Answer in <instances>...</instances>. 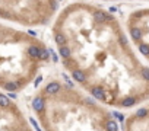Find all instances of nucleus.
Returning <instances> with one entry per match:
<instances>
[{"instance_id": "nucleus-1", "label": "nucleus", "mask_w": 149, "mask_h": 131, "mask_svg": "<svg viewBox=\"0 0 149 131\" xmlns=\"http://www.w3.org/2000/svg\"><path fill=\"white\" fill-rule=\"evenodd\" d=\"M59 90H60V84H59L57 82H51V83H48L47 87H45V92H47L48 95H54V93H57Z\"/></svg>"}, {"instance_id": "nucleus-2", "label": "nucleus", "mask_w": 149, "mask_h": 131, "mask_svg": "<svg viewBox=\"0 0 149 131\" xmlns=\"http://www.w3.org/2000/svg\"><path fill=\"white\" fill-rule=\"evenodd\" d=\"M32 106H34V109L37 112H41L42 109H44V100L41 98H35L34 102H32Z\"/></svg>"}, {"instance_id": "nucleus-3", "label": "nucleus", "mask_w": 149, "mask_h": 131, "mask_svg": "<svg viewBox=\"0 0 149 131\" xmlns=\"http://www.w3.org/2000/svg\"><path fill=\"white\" fill-rule=\"evenodd\" d=\"M94 18H95V21H98V22H104V21H110L111 19V18H108L104 12H101V10H97V12L94 13Z\"/></svg>"}, {"instance_id": "nucleus-4", "label": "nucleus", "mask_w": 149, "mask_h": 131, "mask_svg": "<svg viewBox=\"0 0 149 131\" xmlns=\"http://www.w3.org/2000/svg\"><path fill=\"white\" fill-rule=\"evenodd\" d=\"M92 95H94L97 99H104V96H105L104 89H101V87H94V89H92Z\"/></svg>"}, {"instance_id": "nucleus-5", "label": "nucleus", "mask_w": 149, "mask_h": 131, "mask_svg": "<svg viewBox=\"0 0 149 131\" xmlns=\"http://www.w3.org/2000/svg\"><path fill=\"white\" fill-rule=\"evenodd\" d=\"M73 79H75V80L76 82H80V83H82V82H85V73L83 72H80V70H75V72H73Z\"/></svg>"}, {"instance_id": "nucleus-6", "label": "nucleus", "mask_w": 149, "mask_h": 131, "mask_svg": "<svg viewBox=\"0 0 149 131\" xmlns=\"http://www.w3.org/2000/svg\"><path fill=\"white\" fill-rule=\"evenodd\" d=\"M28 54H29L31 57H34V58H38V56H40V48L35 47V45H31V47L28 48Z\"/></svg>"}, {"instance_id": "nucleus-7", "label": "nucleus", "mask_w": 149, "mask_h": 131, "mask_svg": "<svg viewBox=\"0 0 149 131\" xmlns=\"http://www.w3.org/2000/svg\"><path fill=\"white\" fill-rule=\"evenodd\" d=\"M54 39H56L57 44H60V45H64V42H66V37L63 34H60V32H57V34L54 35Z\"/></svg>"}, {"instance_id": "nucleus-8", "label": "nucleus", "mask_w": 149, "mask_h": 131, "mask_svg": "<svg viewBox=\"0 0 149 131\" xmlns=\"http://www.w3.org/2000/svg\"><path fill=\"white\" fill-rule=\"evenodd\" d=\"M10 105V100L6 95H0V106H3V108H7Z\"/></svg>"}, {"instance_id": "nucleus-9", "label": "nucleus", "mask_w": 149, "mask_h": 131, "mask_svg": "<svg viewBox=\"0 0 149 131\" xmlns=\"http://www.w3.org/2000/svg\"><path fill=\"white\" fill-rule=\"evenodd\" d=\"M134 103H136V99H134V98H126V99L121 102V105L126 106V108H129V106H133Z\"/></svg>"}, {"instance_id": "nucleus-10", "label": "nucleus", "mask_w": 149, "mask_h": 131, "mask_svg": "<svg viewBox=\"0 0 149 131\" xmlns=\"http://www.w3.org/2000/svg\"><path fill=\"white\" fill-rule=\"evenodd\" d=\"M130 34H132L133 39H136V41H139V39H140V37H142V32H140L137 28H133L132 31H130Z\"/></svg>"}, {"instance_id": "nucleus-11", "label": "nucleus", "mask_w": 149, "mask_h": 131, "mask_svg": "<svg viewBox=\"0 0 149 131\" xmlns=\"http://www.w3.org/2000/svg\"><path fill=\"white\" fill-rule=\"evenodd\" d=\"M60 54H61V57L67 58V57H70V50H69L67 47H64V45H61V48H60Z\"/></svg>"}, {"instance_id": "nucleus-12", "label": "nucleus", "mask_w": 149, "mask_h": 131, "mask_svg": "<svg viewBox=\"0 0 149 131\" xmlns=\"http://www.w3.org/2000/svg\"><path fill=\"white\" fill-rule=\"evenodd\" d=\"M107 128H108L110 131H117V130H118L117 122H116V121H108V122H107Z\"/></svg>"}, {"instance_id": "nucleus-13", "label": "nucleus", "mask_w": 149, "mask_h": 131, "mask_svg": "<svg viewBox=\"0 0 149 131\" xmlns=\"http://www.w3.org/2000/svg\"><path fill=\"white\" fill-rule=\"evenodd\" d=\"M48 57H50V54H48V51H47V50H40V56H38V58H41V60H47Z\"/></svg>"}, {"instance_id": "nucleus-14", "label": "nucleus", "mask_w": 149, "mask_h": 131, "mask_svg": "<svg viewBox=\"0 0 149 131\" xmlns=\"http://www.w3.org/2000/svg\"><path fill=\"white\" fill-rule=\"evenodd\" d=\"M139 50H140V53L145 54V56H148V54H149V47H148V45H145V44H140Z\"/></svg>"}, {"instance_id": "nucleus-15", "label": "nucleus", "mask_w": 149, "mask_h": 131, "mask_svg": "<svg viewBox=\"0 0 149 131\" xmlns=\"http://www.w3.org/2000/svg\"><path fill=\"white\" fill-rule=\"evenodd\" d=\"M4 89L9 90V92H15L16 90V84L15 83H6L4 84Z\"/></svg>"}, {"instance_id": "nucleus-16", "label": "nucleus", "mask_w": 149, "mask_h": 131, "mask_svg": "<svg viewBox=\"0 0 149 131\" xmlns=\"http://www.w3.org/2000/svg\"><path fill=\"white\" fill-rule=\"evenodd\" d=\"M148 115V111L146 109H139L136 112V117H139V118H143V117H146Z\"/></svg>"}, {"instance_id": "nucleus-17", "label": "nucleus", "mask_w": 149, "mask_h": 131, "mask_svg": "<svg viewBox=\"0 0 149 131\" xmlns=\"http://www.w3.org/2000/svg\"><path fill=\"white\" fill-rule=\"evenodd\" d=\"M142 76L146 79V80H149V69H143L142 70Z\"/></svg>"}, {"instance_id": "nucleus-18", "label": "nucleus", "mask_w": 149, "mask_h": 131, "mask_svg": "<svg viewBox=\"0 0 149 131\" xmlns=\"http://www.w3.org/2000/svg\"><path fill=\"white\" fill-rule=\"evenodd\" d=\"M114 117H116L117 119H120V121H123V119H124V117L121 115V114H118V112H114Z\"/></svg>"}, {"instance_id": "nucleus-19", "label": "nucleus", "mask_w": 149, "mask_h": 131, "mask_svg": "<svg viewBox=\"0 0 149 131\" xmlns=\"http://www.w3.org/2000/svg\"><path fill=\"white\" fill-rule=\"evenodd\" d=\"M29 121H31V124H32V125H34V128H35V130H40V127H38V124H37V122H35V121H34V118H31V119H29Z\"/></svg>"}, {"instance_id": "nucleus-20", "label": "nucleus", "mask_w": 149, "mask_h": 131, "mask_svg": "<svg viewBox=\"0 0 149 131\" xmlns=\"http://www.w3.org/2000/svg\"><path fill=\"white\" fill-rule=\"evenodd\" d=\"M41 80H42V77L40 76V77H37V80H35V86H38L40 83H41Z\"/></svg>"}, {"instance_id": "nucleus-21", "label": "nucleus", "mask_w": 149, "mask_h": 131, "mask_svg": "<svg viewBox=\"0 0 149 131\" xmlns=\"http://www.w3.org/2000/svg\"><path fill=\"white\" fill-rule=\"evenodd\" d=\"M86 102H88L89 105H91V103H92V105H94V100H92V99H86Z\"/></svg>"}, {"instance_id": "nucleus-22", "label": "nucleus", "mask_w": 149, "mask_h": 131, "mask_svg": "<svg viewBox=\"0 0 149 131\" xmlns=\"http://www.w3.org/2000/svg\"><path fill=\"white\" fill-rule=\"evenodd\" d=\"M29 35H34V37H35V35H37V32H35V31H29Z\"/></svg>"}]
</instances>
